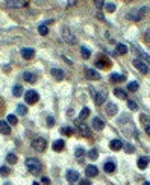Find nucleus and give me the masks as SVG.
I'll return each instance as SVG.
<instances>
[{"instance_id": "8", "label": "nucleus", "mask_w": 150, "mask_h": 185, "mask_svg": "<svg viewBox=\"0 0 150 185\" xmlns=\"http://www.w3.org/2000/svg\"><path fill=\"white\" fill-rule=\"evenodd\" d=\"M23 79L26 80V82H29V83H35L37 82V74L34 73V71H24V74H23Z\"/></svg>"}, {"instance_id": "27", "label": "nucleus", "mask_w": 150, "mask_h": 185, "mask_svg": "<svg viewBox=\"0 0 150 185\" xmlns=\"http://www.w3.org/2000/svg\"><path fill=\"white\" fill-rule=\"evenodd\" d=\"M17 112H18L20 115H26V112H28V108H26V105H23V103L17 105Z\"/></svg>"}, {"instance_id": "19", "label": "nucleus", "mask_w": 150, "mask_h": 185, "mask_svg": "<svg viewBox=\"0 0 150 185\" xmlns=\"http://www.w3.org/2000/svg\"><path fill=\"white\" fill-rule=\"evenodd\" d=\"M147 164H148V158L147 156H139L138 158V168L144 170V168H147Z\"/></svg>"}, {"instance_id": "25", "label": "nucleus", "mask_w": 150, "mask_h": 185, "mask_svg": "<svg viewBox=\"0 0 150 185\" xmlns=\"http://www.w3.org/2000/svg\"><path fill=\"white\" fill-rule=\"evenodd\" d=\"M115 50H117L118 55H126V53H127V46H124V44H117Z\"/></svg>"}, {"instance_id": "18", "label": "nucleus", "mask_w": 150, "mask_h": 185, "mask_svg": "<svg viewBox=\"0 0 150 185\" xmlns=\"http://www.w3.org/2000/svg\"><path fill=\"white\" fill-rule=\"evenodd\" d=\"M67 179L70 182H76V180H79V173L74 171V170H68L67 171Z\"/></svg>"}, {"instance_id": "47", "label": "nucleus", "mask_w": 150, "mask_h": 185, "mask_svg": "<svg viewBox=\"0 0 150 185\" xmlns=\"http://www.w3.org/2000/svg\"><path fill=\"white\" fill-rule=\"evenodd\" d=\"M145 132H147V135L150 137V125H147V126H145Z\"/></svg>"}, {"instance_id": "33", "label": "nucleus", "mask_w": 150, "mask_h": 185, "mask_svg": "<svg viewBox=\"0 0 150 185\" xmlns=\"http://www.w3.org/2000/svg\"><path fill=\"white\" fill-rule=\"evenodd\" d=\"M6 161H8L9 164H15V162H17V156H15L14 153H8V156H6Z\"/></svg>"}, {"instance_id": "11", "label": "nucleus", "mask_w": 150, "mask_h": 185, "mask_svg": "<svg viewBox=\"0 0 150 185\" xmlns=\"http://www.w3.org/2000/svg\"><path fill=\"white\" fill-rule=\"evenodd\" d=\"M34 55H35V50H34V49H31V47L21 49V56H23L24 59H31V58H34Z\"/></svg>"}, {"instance_id": "43", "label": "nucleus", "mask_w": 150, "mask_h": 185, "mask_svg": "<svg viewBox=\"0 0 150 185\" xmlns=\"http://www.w3.org/2000/svg\"><path fill=\"white\" fill-rule=\"evenodd\" d=\"M41 180H43V183H46V185H49V183H50V179H49L47 176H44V177H43Z\"/></svg>"}, {"instance_id": "34", "label": "nucleus", "mask_w": 150, "mask_h": 185, "mask_svg": "<svg viewBox=\"0 0 150 185\" xmlns=\"http://www.w3.org/2000/svg\"><path fill=\"white\" fill-rule=\"evenodd\" d=\"M105 9H106L108 12H114V11H115V5L111 3V2H108V3H105Z\"/></svg>"}, {"instance_id": "9", "label": "nucleus", "mask_w": 150, "mask_h": 185, "mask_svg": "<svg viewBox=\"0 0 150 185\" xmlns=\"http://www.w3.org/2000/svg\"><path fill=\"white\" fill-rule=\"evenodd\" d=\"M52 76L56 79V80H62L65 77V71L61 70V68H52Z\"/></svg>"}, {"instance_id": "36", "label": "nucleus", "mask_w": 150, "mask_h": 185, "mask_svg": "<svg viewBox=\"0 0 150 185\" xmlns=\"http://www.w3.org/2000/svg\"><path fill=\"white\" fill-rule=\"evenodd\" d=\"M74 155H76V158H79V159H82V158H83V155H85V150H83L82 147H79V149H76V152H74Z\"/></svg>"}, {"instance_id": "37", "label": "nucleus", "mask_w": 150, "mask_h": 185, "mask_svg": "<svg viewBox=\"0 0 150 185\" xmlns=\"http://www.w3.org/2000/svg\"><path fill=\"white\" fill-rule=\"evenodd\" d=\"M88 155H90L91 159H97V158H99V152H97V149H91Z\"/></svg>"}, {"instance_id": "12", "label": "nucleus", "mask_w": 150, "mask_h": 185, "mask_svg": "<svg viewBox=\"0 0 150 185\" xmlns=\"http://www.w3.org/2000/svg\"><path fill=\"white\" fill-rule=\"evenodd\" d=\"M106 112H108V115H115V114L118 112V106H117L114 102H109V103L106 105Z\"/></svg>"}, {"instance_id": "42", "label": "nucleus", "mask_w": 150, "mask_h": 185, "mask_svg": "<svg viewBox=\"0 0 150 185\" xmlns=\"http://www.w3.org/2000/svg\"><path fill=\"white\" fill-rule=\"evenodd\" d=\"M135 149H133V146H130V144H126V152H129V153H132Z\"/></svg>"}, {"instance_id": "10", "label": "nucleus", "mask_w": 150, "mask_h": 185, "mask_svg": "<svg viewBox=\"0 0 150 185\" xmlns=\"http://www.w3.org/2000/svg\"><path fill=\"white\" fill-rule=\"evenodd\" d=\"M94 100H96L97 105H102V103L106 100V91H99V92H96Z\"/></svg>"}, {"instance_id": "32", "label": "nucleus", "mask_w": 150, "mask_h": 185, "mask_svg": "<svg viewBox=\"0 0 150 185\" xmlns=\"http://www.w3.org/2000/svg\"><path fill=\"white\" fill-rule=\"evenodd\" d=\"M80 53H82V56H83L85 59H86V58H90V55H91L90 49H88V47H85V46H83V47H80Z\"/></svg>"}, {"instance_id": "3", "label": "nucleus", "mask_w": 150, "mask_h": 185, "mask_svg": "<svg viewBox=\"0 0 150 185\" xmlns=\"http://www.w3.org/2000/svg\"><path fill=\"white\" fill-rule=\"evenodd\" d=\"M38 99H40V96H38V92H37L35 89L26 91V94H24V100H26V103H28V105H34V103H37V102H38Z\"/></svg>"}, {"instance_id": "28", "label": "nucleus", "mask_w": 150, "mask_h": 185, "mask_svg": "<svg viewBox=\"0 0 150 185\" xmlns=\"http://www.w3.org/2000/svg\"><path fill=\"white\" fill-rule=\"evenodd\" d=\"M88 115H90V108H83V109L79 112V120H85Z\"/></svg>"}, {"instance_id": "14", "label": "nucleus", "mask_w": 150, "mask_h": 185, "mask_svg": "<svg viewBox=\"0 0 150 185\" xmlns=\"http://www.w3.org/2000/svg\"><path fill=\"white\" fill-rule=\"evenodd\" d=\"M85 174H86L88 177H94V176L99 174V170H97L96 165H88V167L85 168Z\"/></svg>"}, {"instance_id": "45", "label": "nucleus", "mask_w": 150, "mask_h": 185, "mask_svg": "<svg viewBox=\"0 0 150 185\" xmlns=\"http://www.w3.org/2000/svg\"><path fill=\"white\" fill-rule=\"evenodd\" d=\"M94 5H96L97 8H103V6H105V3H103V2H96Z\"/></svg>"}, {"instance_id": "30", "label": "nucleus", "mask_w": 150, "mask_h": 185, "mask_svg": "<svg viewBox=\"0 0 150 185\" xmlns=\"http://www.w3.org/2000/svg\"><path fill=\"white\" fill-rule=\"evenodd\" d=\"M6 122H8V125H17V117L14 115V114H9L8 117H6Z\"/></svg>"}, {"instance_id": "46", "label": "nucleus", "mask_w": 150, "mask_h": 185, "mask_svg": "<svg viewBox=\"0 0 150 185\" xmlns=\"http://www.w3.org/2000/svg\"><path fill=\"white\" fill-rule=\"evenodd\" d=\"M145 41H147V43H150V31H147V32H145Z\"/></svg>"}, {"instance_id": "24", "label": "nucleus", "mask_w": 150, "mask_h": 185, "mask_svg": "<svg viewBox=\"0 0 150 185\" xmlns=\"http://www.w3.org/2000/svg\"><path fill=\"white\" fill-rule=\"evenodd\" d=\"M12 94H14L15 97H20V96L23 94V86H21V85H15V86L12 88Z\"/></svg>"}, {"instance_id": "40", "label": "nucleus", "mask_w": 150, "mask_h": 185, "mask_svg": "<svg viewBox=\"0 0 150 185\" xmlns=\"http://www.w3.org/2000/svg\"><path fill=\"white\" fill-rule=\"evenodd\" d=\"M52 125H55V118L52 115H49L47 117V126H52Z\"/></svg>"}, {"instance_id": "48", "label": "nucleus", "mask_w": 150, "mask_h": 185, "mask_svg": "<svg viewBox=\"0 0 150 185\" xmlns=\"http://www.w3.org/2000/svg\"><path fill=\"white\" fill-rule=\"evenodd\" d=\"M144 185H150V182H144Z\"/></svg>"}, {"instance_id": "29", "label": "nucleus", "mask_w": 150, "mask_h": 185, "mask_svg": "<svg viewBox=\"0 0 150 185\" xmlns=\"http://www.w3.org/2000/svg\"><path fill=\"white\" fill-rule=\"evenodd\" d=\"M114 94H115L117 97H120V99H126V92H124L123 89H120V88H115V89H114Z\"/></svg>"}, {"instance_id": "41", "label": "nucleus", "mask_w": 150, "mask_h": 185, "mask_svg": "<svg viewBox=\"0 0 150 185\" xmlns=\"http://www.w3.org/2000/svg\"><path fill=\"white\" fill-rule=\"evenodd\" d=\"M79 185H91V180H88V179H83V180H79Z\"/></svg>"}, {"instance_id": "20", "label": "nucleus", "mask_w": 150, "mask_h": 185, "mask_svg": "<svg viewBox=\"0 0 150 185\" xmlns=\"http://www.w3.org/2000/svg\"><path fill=\"white\" fill-rule=\"evenodd\" d=\"M109 79H111V80H115V82H124V80H126V76H124V74H115V73H114V74L109 76Z\"/></svg>"}, {"instance_id": "21", "label": "nucleus", "mask_w": 150, "mask_h": 185, "mask_svg": "<svg viewBox=\"0 0 150 185\" xmlns=\"http://www.w3.org/2000/svg\"><path fill=\"white\" fill-rule=\"evenodd\" d=\"M138 88H139V83H138L136 80H132V82H129V83H127V89H129V91H132V92L138 91Z\"/></svg>"}, {"instance_id": "6", "label": "nucleus", "mask_w": 150, "mask_h": 185, "mask_svg": "<svg viewBox=\"0 0 150 185\" xmlns=\"http://www.w3.org/2000/svg\"><path fill=\"white\" fill-rule=\"evenodd\" d=\"M133 67L135 68H138L141 73H148V67H147V64H144L141 59H133Z\"/></svg>"}, {"instance_id": "22", "label": "nucleus", "mask_w": 150, "mask_h": 185, "mask_svg": "<svg viewBox=\"0 0 150 185\" xmlns=\"http://www.w3.org/2000/svg\"><path fill=\"white\" fill-rule=\"evenodd\" d=\"M64 149V141L62 140H56L55 143H53V150L55 152H61Z\"/></svg>"}, {"instance_id": "44", "label": "nucleus", "mask_w": 150, "mask_h": 185, "mask_svg": "<svg viewBox=\"0 0 150 185\" xmlns=\"http://www.w3.org/2000/svg\"><path fill=\"white\" fill-rule=\"evenodd\" d=\"M141 122H142V123H144V125L147 126V122H148V118H147L145 115H141Z\"/></svg>"}, {"instance_id": "23", "label": "nucleus", "mask_w": 150, "mask_h": 185, "mask_svg": "<svg viewBox=\"0 0 150 185\" xmlns=\"http://www.w3.org/2000/svg\"><path fill=\"white\" fill-rule=\"evenodd\" d=\"M103 168H105L106 173H114V171H115V164L109 161V162H106V164L103 165Z\"/></svg>"}, {"instance_id": "13", "label": "nucleus", "mask_w": 150, "mask_h": 185, "mask_svg": "<svg viewBox=\"0 0 150 185\" xmlns=\"http://www.w3.org/2000/svg\"><path fill=\"white\" fill-rule=\"evenodd\" d=\"M93 128H94L96 131H102V129L105 128L103 120H102L100 117H94V118H93Z\"/></svg>"}, {"instance_id": "4", "label": "nucleus", "mask_w": 150, "mask_h": 185, "mask_svg": "<svg viewBox=\"0 0 150 185\" xmlns=\"http://www.w3.org/2000/svg\"><path fill=\"white\" fill-rule=\"evenodd\" d=\"M145 11H147L145 8H142V9H139V11H138V9H132V11L127 14V18L132 20V21H138V20L142 18V15L145 14Z\"/></svg>"}, {"instance_id": "38", "label": "nucleus", "mask_w": 150, "mask_h": 185, "mask_svg": "<svg viewBox=\"0 0 150 185\" xmlns=\"http://www.w3.org/2000/svg\"><path fill=\"white\" fill-rule=\"evenodd\" d=\"M127 106L130 108V111H136V109H138V105H136L133 100H127Z\"/></svg>"}, {"instance_id": "15", "label": "nucleus", "mask_w": 150, "mask_h": 185, "mask_svg": "<svg viewBox=\"0 0 150 185\" xmlns=\"http://www.w3.org/2000/svg\"><path fill=\"white\" fill-rule=\"evenodd\" d=\"M0 134H3V135H9L11 134V128L8 125V122H0Z\"/></svg>"}, {"instance_id": "5", "label": "nucleus", "mask_w": 150, "mask_h": 185, "mask_svg": "<svg viewBox=\"0 0 150 185\" xmlns=\"http://www.w3.org/2000/svg\"><path fill=\"white\" fill-rule=\"evenodd\" d=\"M62 38H64L68 44H74V43H76V38H74V35L71 34V31H70L68 28H64V29H62Z\"/></svg>"}, {"instance_id": "2", "label": "nucleus", "mask_w": 150, "mask_h": 185, "mask_svg": "<svg viewBox=\"0 0 150 185\" xmlns=\"http://www.w3.org/2000/svg\"><path fill=\"white\" fill-rule=\"evenodd\" d=\"M46 147H47V141H46L44 138H35V140L32 141V149H34L35 152H38V153L44 152Z\"/></svg>"}, {"instance_id": "7", "label": "nucleus", "mask_w": 150, "mask_h": 185, "mask_svg": "<svg viewBox=\"0 0 150 185\" xmlns=\"http://www.w3.org/2000/svg\"><path fill=\"white\" fill-rule=\"evenodd\" d=\"M85 76L91 80H99L100 79V73L96 71L94 68H85Z\"/></svg>"}, {"instance_id": "16", "label": "nucleus", "mask_w": 150, "mask_h": 185, "mask_svg": "<svg viewBox=\"0 0 150 185\" xmlns=\"http://www.w3.org/2000/svg\"><path fill=\"white\" fill-rule=\"evenodd\" d=\"M5 5L8 8H21V6H28L29 2H6Z\"/></svg>"}, {"instance_id": "31", "label": "nucleus", "mask_w": 150, "mask_h": 185, "mask_svg": "<svg viewBox=\"0 0 150 185\" xmlns=\"http://www.w3.org/2000/svg\"><path fill=\"white\" fill-rule=\"evenodd\" d=\"M61 134L62 135H73V129L71 128H68V126H64V128H61Z\"/></svg>"}, {"instance_id": "35", "label": "nucleus", "mask_w": 150, "mask_h": 185, "mask_svg": "<svg viewBox=\"0 0 150 185\" xmlns=\"http://www.w3.org/2000/svg\"><path fill=\"white\" fill-rule=\"evenodd\" d=\"M38 32H40L41 35H47V34H49V28H47L46 24H41V26L38 28Z\"/></svg>"}, {"instance_id": "1", "label": "nucleus", "mask_w": 150, "mask_h": 185, "mask_svg": "<svg viewBox=\"0 0 150 185\" xmlns=\"http://www.w3.org/2000/svg\"><path fill=\"white\" fill-rule=\"evenodd\" d=\"M26 167H28V170H29V173H32V174H40L41 173V162L38 161V159H35V158H28L26 159Z\"/></svg>"}, {"instance_id": "39", "label": "nucleus", "mask_w": 150, "mask_h": 185, "mask_svg": "<svg viewBox=\"0 0 150 185\" xmlns=\"http://www.w3.org/2000/svg\"><path fill=\"white\" fill-rule=\"evenodd\" d=\"M9 173V168L6 167V165H2V167H0V174H2V176H6Z\"/></svg>"}, {"instance_id": "17", "label": "nucleus", "mask_w": 150, "mask_h": 185, "mask_svg": "<svg viewBox=\"0 0 150 185\" xmlns=\"http://www.w3.org/2000/svg\"><path fill=\"white\" fill-rule=\"evenodd\" d=\"M109 147L117 152V150H121V149H123V143H121L120 140H112V141L109 143Z\"/></svg>"}, {"instance_id": "26", "label": "nucleus", "mask_w": 150, "mask_h": 185, "mask_svg": "<svg viewBox=\"0 0 150 185\" xmlns=\"http://www.w3.org/2000/svg\"><path fill=\"white\" fill-rule=\"evenodd\" d=\"M77 129L82 132V135H85V137H90V129H88L85 125H82V123H80V125H77Z\"/></svg>"}]
</instances>
